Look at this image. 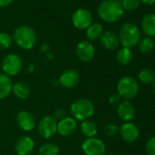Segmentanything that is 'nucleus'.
I'll return each instance as SVG.
<instances>
[{
    "label": "nucleus",
    "mask_w": 155,
    "mask_h": 155,
    "mask_svg": "<svg viewBox=\"0 0 155 155\" xmlns=\"http://www.w3.org/2000/svg\"><path fill=\"white\" fill-rule=\"evenodd\" d=\"M98 14L100 18L108 23L118 21L124 14V9L120 2L114 0H104L99 5Z\"/></svg>",
    "instance_id": "f257e3e1"
},
{
    "label": "nucleus",
    "mask_w": 155,
    "mask_h": 155,
    "mask_svg": "<svg viewBox=\"0 0 155 155\" xmlns=\"http://www.w3.org/2000/svg\"><path fill=\"white\" fill-rule=\"evenodd\" d=\"M119 41L124 48H132L140 40V30L133 23L124 24L119 32Z\"/></svg>",
    "instance_id": "f03ea898"
},
{
    "label": "nucleus",
    "mask_w": 155,
    "mask_h": 155,
    "mask_svg": "<svg viewBox=\"0 0 155 155\" xmlns=\"http://www.w3.org/2000/svg\"><path fill=\"white\" fill-rule=\"evenodd\" d=\"M94 105L88 99H79L75 101L70 106L72 118L77 120L84 121L89 120L94 114Z\"/></svg>",
    "instance_id": "7ed1b4c3"
},
{
    "label": "nucleus",
    "mask_w": 155,
    "mask_h": 155,
    "mask_svg": "<svg viewBox=\"0 0 155 155\" xmlns=\"http://www.w3.org/2000/svg\"><path fill=\"white\" fill-rule=\"evenodd\" d=\"M117 91L121 99H124L125 101H130L138 95L140 85L133 77L125 76L119 81L117 84Z\"/></svg>",
    "instance_id": "20e7f679"
},
{
    "label": "nucleus",
    "mask_w": 155,
    "mask_h": 155,
    "mask_svg": "<svg viewBox=\"0 0 155 155\" xmlns=\"http://www.w3.org/2000/svg\"><path fill=\"white\" fill-rule=\"evenodd\" d=\"M14 40L24 49H31L37 43L36 32L28 26H20L14 32Z\"/></svg>",
    "instance_id": "39448f33"
},
{
    "label": "nucleus",
    "mask_w": 155,
    "mask_h": 155,
    "mask_svg": "<svg viewBox=\"0 0 155 155\" xmlns=\"http://www.w3.org/2000/svg\"><path fill=\"white\" fill-rule=\"evenodd\" d=\"M2 69L8 76H17L20 73L23 66L21 58L17 54H8L2 60Z\"/></svg>",
    "instance_id": "423d86ee"
},
{
    "label": "nucleus",
    "mask_w": 155,
    "mask_h": 155,
    "mask_svg": "<svg viewBox=\"0 0 155 155\" xmlns=\"http://www.w3.org/2000/svg\"><path fill=\"white\" fill-rule=\"evenodd\" d=\"M85 155H105V143L98 138H87L81 145Z\"/></svg>",
    "instance_id": "0eeeda50"
},
{
    "label": "nucleus",
    "mask_w": 155,
    "mask_h": 155,
    "mask_svg": "<svg viewBox=\"0 0 155 155\" xmlns=\"http://www.w3.org/2000/svg\"><path fill=\"white\" fill-rule=\"evenodd\" d=\"M57 126L58 121L53 118V116H44L41 118L38 125V133L44 139H49L57 132Z\"/></svg>",
    "instance_id": "6e6552de"
},
{
    "label": "nucleus",
    "mask_w": 155,
    "mask_h": 155,
    "mask_svg": "<svg viewBox=\"0 0 155 155\" xmlns=\"http://www.w3.org/2000/svg\"><path fill=\"white\" fill-rule=\"evenodd\" d=\"M72 23L78 29H87L92 24V15L88 9L80 8L73 14Z\"/></svg>",
    "instance_id": "1a4fd4ad"
},
{
    "label": "nucleus",
    "mask_w": 155,
    "mask_h": 155,
    "mask_svg": "<svg viewBox=\"0 0 155 155\" xmlns=\"http://www.w3.org/2000/svg\"><path fill=\"white\" fill-rule=\"evenodd\" d=\"M77 57L82 62H90L95 56V48L88 40L80 42L76 48Z\"/></svg>",
    "instance_id": "9d476101"
},
{
    "label": "nucleus",
    "mask_w": 155,
    "mask_h": 155,
    "mask_svg": "<svg viewBox=\"0 0 155 155\" xmlns=\"http://www.w3.org/2000/svg\"><path fill=\"white\" fill-rule=\"evenodd\" d=\"M80 74L75 69H66L59 77V83L65 89H73L80 82Z\"/></svg>",
    "instance_id": "9b49d317"
},
{
    "label": "nucleus",
    "mask_w": 155,
    "mask_h": 155,
    "mask_svg": "<svg viewBox=\"0 0 155 155\" xmlns=\"http://www.w3.org/2000/svg\"><path fill=\"white\" fill-rule=\"evenodd\" d=\"M119 130L122 140L128 143H132L136 141L140 136L138 127L130 121L123 123L121 127L119 129Z\"/></svg>",
    "instance_id": "f8f14e48"
},
{
    "label": "nucleus",
    "mask_w": 155,
    "mask_h": 155,
    "mask_svg": "<svg viewBox=\"0 0 155 155\" xmlns=\"http://www.w3.org/2000/svg\"><path fill=\"white\" fill-rule=\"evenodd\" d=\"M17 123L21 130L30 131L36 127V119L29 111L21 110L17 115Z\"/></svg>",
    "instance_id": "ddd939ff"
},
{
    "label": "nucleus",
    "mask_w": 155,
    "mask_h": 155,
    "mask_svg": "<svg viewBox=\"0 0 155 155\" xmlns=\"http://www.w3.org/2000/svg\"><path fill=\"white\" fill-rule=\"evenodd\" d=\"M77 120L72 117H65L59 121H58L57 132L61 136L67 137L72 135L77 129Z\"/></svg>",
    "instance_id": "4468645a"
},
{
    "label": "nucleus",
    "mask_w": 155,
    "mask_h": 155,
    "mask_svg": "<svg viewBox=\"0 0 155 155\" xmlns=\"http://www.w3.org/2000/svg\"><path fill=\"white\" fill-rule=\"evenodd\" d=\"M35 147V142L29 136H23L16 142L15 150L18 155H30Z\"/></svg>",
    "instance_id": "2eb2a0df"
},
{
    "label": "nucleus",
    "mask_w": 155,
    "mask_h": 155,
    "mask_svg": "<svg viewBox=\"0 0 155 155\" xmlns=\"http://www.w3.org/2000/svg\"><path fill=\"white\" fill-rule=\"evenodd\" d=\"M117 112L120 120H124L125 122H129L134 118L136 110L131 102H130L129 101H124L120 102V104L118 106Z\"/></svg>",
    "instance_id": "dca6fc26"
},
{
    "label": "nucleus",
    "mask_w": 155,
    "mask_h": 155,
    "mask_svg": "<svg viewBox=\"0 0 155 155\" xmlns=\"http://www.w3.org/2000/svg\"><path fill=\"white\" fill-rule=\"evenodd\" d=\"M140 27L141 30L147 37H155V14L145 15L141 19Z\"/></svg>",
    "instance_id": "f3484780"
},
{
    "label": "nucleus",
    "mask_w": 155,
    "mask_h": 155,
    "mask_svg": "<svg viewBox=\"0 0 155 155\" xmlns=\"http://www.w3.org/2000/svg\"><path fill=\"white\" fill-rule=\"evenodd\" d=\"M100 38H101V45L106 49H109V50H112V49L117 48L119 44H120L118 36L114 32L110 31V30L103 32Z\"/></svg>",
    "instance_id": "a211bd4d"
},
{
    "label": "nucleus",
    "mask_w": 155,
    "mask_h": 155,
    "mask_svg": "<svg viewBox=\"0 0 155 155\" xmlns=\"http://www.w3.org/2000/svg\"><path fill=\"white\" fill-rule=\"evenodd\" d=\"M13 83L10 77L0 73V100H4L9 96L12 91Z\"/></svg>",
    "instance_id": "6ab92c4d"
},
{
    "label": "nucleus",
    "mask_w": 155,
    "mask_h": 155,
    "mask_svg": "<svg viewBox=\"0 0 155 155\" xmlns=\"http://www.w3.org/2000/svg\"><path fill=\"white\" fill-rule=\"evenodd\" d=\"M12 91L17 98L20 100H26L30 95V88L24 82H17L12 87Z\"/></svg>",
    "instance_id": "aec40b11"
},
{
    "label": "nucleus",
    "mask_w": 155,
    "mask_h": 155,
    "mask_svg": "<svg viewBox=\"0 0 155 155\" xmlns=\"http://www.w3.org/2000/svg\"><path fill=\"white\" fill-rule=\"evenodd\" d=\"M81 130L82 134L86 136L87 138H93L98 132V128L95 122H93L92 120H87L81 122Z\"/></svg>",
    "instance_id": "412c9836"
},
{
    "label": "nucleus",
    "mask_w": 155,
    "mask_h": 155,
    "mask_svg": "<svg viewBox=\"0 0 155 155\" xmlns=\"http://www.w3.org/2000/svg\"><path fill=\"white\" fill-rule=\"evenodd\" d=\"M117 61L123 66H126L128 64H130L132 60L133 55L132 52L130 50V48H121L120 49H119V51L117 52Z\"/></svg>",
    "instance_id": "4be33fe9"
},
{
    "label": "nucleus",
    "mask_w": 155,
    "mask_h": 155,
    "mask_svg": "<svg viewBox=\"0 0 155 155\" xmlns=\"http://www.w3.org/2000/svg\"><path fill=\"white\" fill-rule=\"evenodd\" d=\"M103 33V28L101 24L99 23H94V24H91L88 28H87V31H86V36H87V38L89 40H96L98 38H100L101 37Z\"/></svg>",
    "instance_id": "5701e85b"
},
{
    "label": "nucleus",
    "mask_w": 155,
    "mask_h": 155,
    "mask_svg": "<svg viewBox=\"0 0 155 155\" xmlns=\"http://www.w3.org/2000/svg\"><path fill=\"white\" fill-rule=\"evenodd\" d=\"M139 81L146 85L152 84L155 80V72L150 68H143L138 74Z\"/></svg>",
    "instance_id": "b1692460"
},
{
    "label": "nucleus",
    "mask_w": 155,
    "mask_h": 155,
    "mask_svg": "<svg viewBox=\"0 0 155 155\" xmlns=\"http://www.w3.org/2000/svg\"><path fill=\"white\" fill-rule=\"evenodd\" d=\"M154 46L155 44H154L153 39L149 37L140 38V40L138 43V48L143 54H148L151 52L152 49L154 48Z\"/></svg>",
    "instance_id": "393cba45"
},
{
    "label": "nucleus",
    "mask_w": 155,
    "mask_h": 155,
    "mask_svg": "<svg viewBox=\"0 0 155 155\" xmlns=\"http://www.w3.org/2000/svg\"><path fill=\"white\" fill-rule=\"evenodd\" d=\"M59 148L57 144L54 143H46L43 144L38 150V155H58Z\"/></svg>",
    "instance_id": "a878e982"
},
{
    "label": "nucleus",
    "mask_w": 155,
    "mask_h": 155,
    "mask_svg": "<svg viewBox=\"0 0 155 155\" xmlns=\"http://www.w3.org/2000/svg\"><path fill=\"white\" fill-rule=\"evenodd\" d=\"M120 4L123 9L131 11V10H135L140 7V0H122Z\"/></svg>",
    "instance_id": "bb28decb"
},
{
    "label": "nucleus",
    "mask_w": 155,
    "mask_h": 155,
    "mask_svg": "<svg viewBox=\"0 0 155 155\" xmlns=\"http://www.w3.org/2000/svg\"><path fill=\"white\" fill-rule=\"evenodd\" d=\"M12 44V38L7 33H0V49H7Z\"/></svg>",
    "instance_id": "cd10ccee"
},
{
    "label": "nucleus",
    "mask_w": 155,
    "mask_h": 155,
    "mask_svg": "<svg viewBox=\"0 0 155 155\" xmlns=\"http://www.w3.org/2000/svg\"><path fill=\"white\" fill-rule=\"evenodd\" d=\"M147 155H155V136L148 140L145 145Z\"/></svg>",
    "instance_id": "c85d7f7f"
},
{
    "label": "nucleus",
    "mask_w": 155,
    "mask_h": 155,
    "mask_svg": "<svg viewBox=\"0 0 155 155\" xmlns=\"http://www.w3.org/2000/svg\"><path fill=\"white\" fill-rule=\"evenodd\" d=\"M119 131V128L117 125L112 124V123H109L106 125L105 127V132L108 136H114L117 134V132Z\"/></svg>",
    "instance_id": "c756f323"
},
{
    "label": "nucleus",
    "mask_w": 155,
    "mask_h": 155,
    "mask_svg": "<svg viewBox=\"0 0 155 155\" xmlns=\"http://www.w3.org/2000/svg\"><path fill=\"white\" fill-rule=\"evenodd\" d=\"M109 102H110V104H111L113 106H116V105L119 106L120 104V102H121V98L118 93L117 94H112L109 98Z\"/></svg>",
    "instance_id": "7c9ffc66"
},
{
    "label": "nucleus",
    "mask_w": 155,
    "mask_h": 155,
    "mask_svg": "<svg viewBox=\"0 0 155 155\" xmlns=\"http://www.w3.org/2000/svg\"><path fill=\"white\" fill-rule=\"evenodd\" d=\"M53 118H54L56 120H58V121H59L60 120H62L63 118H65V111H64L63 110H56V112H55Z\"/></svg>",
    "instance_id": "2f4dec72"
},
{
    "label": "nucleus",
    "mask_w": 155,
    "mask_h": 155,
    "mask_svg": "<svg viewBox=\"0 0 155 155\" xmlns=\"http://www.w3.org/2000/svg\"><path fill=\"white\" fill-rule=\"evenodd\" d=\"M12 2H13V0H0V8L8 7Z\"/></svg>",
    "instance_id": "473e14b6"
},
{
    "label": "nucleus",
    "mask_w": 155,
    "mask_h": 155,
    "mask_svg": "<svg viewBox=\"0 0 155 155\" xmlns=\"http://www.w3.org/2000/svg\"><path fill=\"white\" fill-rule=\"evenodd\" d=\"M140 2H142L145 5H154L155 0H140Z\"/></svg>",
    "instance_id": "72a5a7b5"
},
{
    "label": "nucleus",
    "mask_w": 155,
    "mask_h": 155,
    "mask_svg": "<svg viewBox=\"0 0 155 155\" xmlns=\"http://www.w3.org/2000/svg\"><path fill=\"white\" fill-rule=\"evenodd\" d=\"M151 85H152V91H153V92L155 93V80H154V81L152 82Z\"/></svg>",
    "instance_id": "f704fd0d"
},
{
    "label": "nucleus",
    "mask_w": 155,
    "mask_h": 155,
    "mask_svg": "<svg viewBox=\"0 0 155 155\" xmlns=\"http://www.w3.org/2000/svg\"><path fill=\"white\" fill-rule=\"evenodd\" d=\"M114 1H117V2H121L122 0H114Z\"/></svg>",
    "instance_id": "c9c22d12"
},
{
    "label": "nucleus",
    "mask_w": 155,
    "mask_h": 155,
    "mask_svg": "<svg viewBox=\"0 0 155 155\" xmlns=\"http://www.w3.org/2000/svg\"><path fill=\"white\" fill-rule=\"evenodd\" d=\"M105 155H112V154H105Z\"/></svg>",
    "instance_id": "e433bc0d"
}]
</instances>
